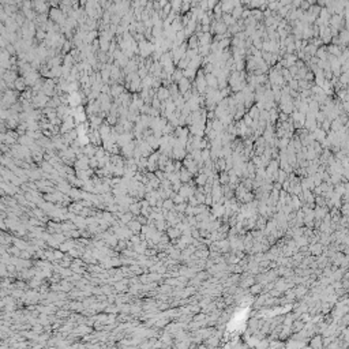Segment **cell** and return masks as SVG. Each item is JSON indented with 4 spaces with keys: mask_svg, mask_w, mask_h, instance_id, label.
I'll return each mask as SVG.
<instances>
[{
    "mask_svg": "<svg viewBox=\"0 0 349 349\" xmlns=\"http://www.w3.org/2000/svg\"><path fill=\"white\" fill-rule=\"evenodd\" d=\"M224 21H225V25H235V18L233 17H229L228 14H225L224 15Z\"/></svg>",
    "mask_w": 349,
    "mask_h": 349,
    "instance_id": "8992f818",
    "label": "cell"
},
{
    "mask_svg": "<svg viewBox=\"0 0 349 349\" xmlns=\"http://www.w3.org/2000/svg\"><path fill=\"white\" fill-rule=\"evenodd\" d=\"M209 157H210V150H203L202 152V160H209Z\"/></svg>",
    "mask_w": 349,
    "mask_h": 349,
    "instance_id": "9c48e42d",
    "label": "cell"
},
{
    "mask_svg": "<svg viewBox=\"0 0 349 349\" xmlns=\"http://www.w3.org/2000/svg\"><path fill=\"white\" fill-rule=\"evenodd\" d=\"M311 346L314 349H323L324 345H323V338L322 337H315V338H312V341H311Z\"/></svg>",
    "mask_w": 349,
    "mask_h": 349,
    "instance_id": "7a4b0ae2",
    "label": "cell"
},
{
    "mask_svg": "<svg viewBox=\"0 0 349 349\" xmlns=\"http://www.w3.org/2000/svg\"><path fill=\"white\" fill-rule=\"evenodd\" d=\"M35 37L38 40H44L46 37V34H45V32H43V30H38V32L35 33Z\"/></svg>",
    "mask_w": 349,
    "mask_h": 349,
    "instance_id": "ba28073f",
    "label": "cell"
},
{
    "mask_svg": "<svg viewBox=\"0 0 349 349\" xmlns=\"http://www.w3.org/2000/svg\"><path fill=\"white\" fill-rule=\"evenodd\" d=\"M321 250H322V246H321V244H318V246H314V247H311V251H312V254H321Z\"/></svg>",
    "mask_w": 349,
    "mask_h": 349,
    "instance_id": "52a82bcc",
    "label": "cell"
},
{
    "mask_svg": "<svg viewBox=\"0 0 349 349\" xmlns=\"http://www.w3.org/2000/svg\"><path fill=\"white\" fill-rule=\"evenodd\" d=\"M177 85H179V92L181 93V94H186L187 92H190L191 83H190V81H188L187 78H183V79H181V81H180Z\"/></svg>",
    "mask_w": 349,
    "mask_h": 349,
    "instance_id": "6da1fadb",
    "label": "cell"
},
{
    "mask_svg": "<svg viewBox=\"0 0 349 349\" xmlns=\"http://www.w3.org/2000/svg\"><path fill=\"white\" fill-rule=\"evenodd\" d=\"M190 175H191V172H190L188 169H181V172H180L179 177H180V180H183V181H187V180L190 179Z\"/></svg>",
    "mask_w": 349,
    "mask_h": 349,
    "instance_id": "5b68a950",
    "label": "cell"
},
{
    "mask_svg": "<svg viewBox=\"0 0 349 349\" xmlns=\"http://www.w3.org/2000/svg\"><path fill=\"white\" fill-rule=\"evenodd\" d=\"M25 86H26L25 78H18L14 83V87L17 89V90H19V92H23V90H25Z\"/></svg>",
    "mask_w": 349,
    "mask_h": 349,
    "instance_id": "3957f363",
    "label": "cell"
},
{
    "mask_svg": "<svg viewBox=\"0 0 349 349\" xmlns=\"http://www.w3.org/2000/svg\"><path fill=\"white\" fill-rule=\"evenodd\" d=\"M61 12H60V10H51V19L55 22H61L63 19H61Z\"/></svg>",
    "mask_w": 349,
    "mask_h": 349,
    "instance_id": "277c9868",
    "label": "cell"
}]
</instances>
